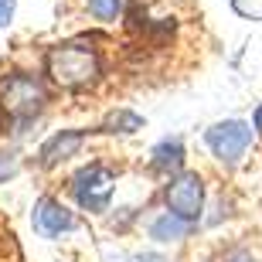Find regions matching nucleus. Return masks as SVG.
Masks as SVG:
<instances>
[{
    "label": "nucleus",
    "instance_id": "obj_4",
    "mask_svg": "<svg viewBox=\"0 0 262 262\" xmlns=\"http://www.w3.org/2000/svg\"><path fill=\"white\" fill-rule=\"evenodd\" d=\"M204 140H208V146L214 150V157H222L225 164H235V160L245 154V146L252 143V129L245 126L242 119H228V123L211 126Z\"/></svg>",
    "mask_w": 262,
    "mask_h": 262
},
{
    "label": "nucleus",
    "instance_id": "obj_5",
    "mask_svg": "<svg viewBox=\"0 0 262 262\" xmlns=\"http://www.w3.org/2000/svg\"><path fill=\"white\" fill-rule=\"evenodd\" d=\"M201 198H204V187H201V177L198 174H177L170 184H167V208L181 218H191L194 222L201 214Z\"/></svg>",
    "mask_w": 262,
    "mask_h": 262
},
{
    "label": "nucleus",
    "instance_id": "obj_3",
    "mask_svg": "<svg viewBox=\"0 0 262 262\" xmlns=\"http://www.w3.org/2000/svg\"><path fill=\"white\" fill-rule=\"evenodd\" d=\"M113 184H116V174H113L109 167L89 164L72 177V194H75V201L82 204V208H89V211H106Z\"/></svg>",
    "mask_w": 262,
    "mask_h": 262
},
{
    "label": "nucleus",
    "instance_id": "obj_7",
    "mask_svg": "<svg viewBox=\"0 0 262 262\" xmlns=\"http://www.w3.org/2000/svg\"><path fill=\"white\" fill-rule=\"evenodd\" d=\"M82 140H85L82 129H61V133H55L48 143L41 146V167H55L61 160H68V157H75Z\"/></svg>",
    "mask_w": 262,
    "mask_h": 262
},
{
    "label": "nucleus",
    "instance_id": "obj_1",
    "mask_svg": "<svg viewBox=\"0 0 262 262\" xmlns=\"http://www.w3.org/2000/svg\"><path fill=\"white\" fill-rule=\"evenodd\" d=\"M48 75L61 89H85L99 78V58L85 45H58L48 51Z\"/></svg>",
    "mask_w": 262,
    "mask_h": 262
},
{
    "label": "nucleus",
    "instance_id": "obj_12",
    "mask_svg": "<svg viewBox=\"0 0 262 262\" xmlns=\"http://www.w3.org/2000/svg\"><path fill=\"white\" fill-rule=\"evenodd\" d=\"M14 170H17V160H14L10 154H0V181H4V177H10Z\"/></svg>",
    "mask_w": 262,
    "mask_h": 262
},
{
    "label": "nucleus",
    "instance_id": "obj_14",
    "mask_svg": "<svg viewBox=\"0 0 262 262\" xmlns=\"http://www.w3.org/2000/svg\"><path fill=\"white\" fill-rule=\"evenodd\" d=\"M255 129H259V133H262V106L255 109Z\"/></svg>",
    "mask_w": 262,
    "mask_h": 262
},
{
    "label": "nucleus",
    "instance_id": "obj_2",
    "mask_svg": "<svg viewBox=\"0 0 262 262\" xmlns=\"http://www.w3.org/2000/svg\"><path fill=\"white\" fill-rule=\"evenodd\" d=\"M0 99H4V109H7L10 116L31 119V116H38L41 106L48 102V92L41 85V78L20 72V75H10L7 82L0 85Z\"/></svg>",
    "mask_w": 262,
    "mask_h": 262
},
{
    "label": "nucleus",
    "instance_id": "obj_13",
    "mask_svg": "<svg viewBox=\"0 0 262 262\" xmlns=\"http://www.w3.org/2000/svg\"><path fill=\"white\" fill-rule=\"evenodd\" d=\"M14 4H17V0H0V28L10 24V17H14Z\"/></svg>",
    "mask_w": 262,
    "mask_h": 262
},
{
    "label": "nucleus",
    "instance_id": "obj_6",
    "mask_svg": "<svg viewBox=\"0 0 262 262\" xmlns=\"http://www.w3.org/2000/svg\"><path fill=\"white\" fill-rule=\"evenodd\" d=\"M72 211H68L61 201H51V198H41L34 204V232L45 235V238H55V235L68 232L72 228Z\"/></svg>",
    "mask_w": 262,
    "mask_h": 262
},
{
    "label": "nucleus",
    "instance_id": "obj_10",
    "mask_svg": "<svg viewBox=\"0 0 262 262\" xmlns=\"http://www.w3.org/2000/svg\"><path fill=\"white\" fill-rule=\"evenodd\" d=\"M143 126V119L136 116V113H123V109H119V113H113V116L106 119V133H136V129Z\"/></svg>",
    "mask_w": 262,
    "mask_h": 262
},
{
    "label": "nucleus",
    "instance_id": "obj_11",
    "mask_svg": "<svg viewBox=\"0 0 262 262\" xmlns=\"http://www.w3.org/2000/svg\"><path fill=\"white\" fill-rule=\"evenodd\" d=\"M89 10L102 20H116L123 10V0H89Z\"/></svg>",
    "mask_w": 262,
    "mask_h": 262
},
{
    "label": "nucleus",
    "instance_id": "obj_15",
    "mask_svg": "<svg viewBox=\"0 0 262 262\" xmlns=\"http://www.w3.org/2000/svg\"><path fill=\"white\" fill-rule=\"evenodd\" d=\"M232 262H245V259H232Z\"/></svg>",
    "mask_w": 262,
    "mask_h": 262
},
{
    "label": "nucleus",
    "instance_id": "obj_8",
    "mask_svg": "<svg viewBox=\"0 0 262 262\" xmlns=\"http://www.w3.org/2000/svg\"><path fill=\"white\" fill-rule=\"evenodd\" d=\"M187 232H191V218H181L174 211H167L164 218H157L150 225V235H154L157 242H181Z\"/></svg>",
    "mask_w": 262,
    "mask_h": 262
},
{
    "label": "nucleus",
    "instance_id": "obj_9",
    "mask_svg": "<svg viewBox=\"0 0 262 262\" xmlns=\"http://www.w3.org/2000/svg\"><path fill=\"white\" fill-rule=\"evenodd\" d=\"M184 164V146L181 140H164L154 146V167L157 170H181Z\"/></svg>",
    "mask_w": 262,
    "mask_h": 262
}]
</instances>
